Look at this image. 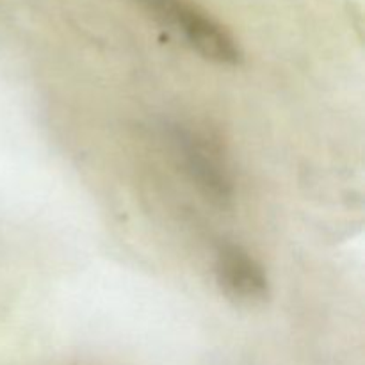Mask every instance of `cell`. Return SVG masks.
I'll list each match as a JSON object with an SVG mask.
<instances>
[{
	"instance_id": "3957f363",
	"label": "cell",
	"mask_w": 365,
	"mask_h": 365,
	"mask_svg": "<svg viewBox=\"0 0 365 365\" xmlns=\"http://www.w3.org/2000/svg\"><path fill=\"white\" fill-rule=\"evenodd\" d=\"M216 278L225 296L237 305L257 307L269 298V282L262 266L237 245L217 250Z\"/></svg>"
},
{
	"instance_id": "7a4b0ae2",
	"label": "cell",
	"mask_w": 365,
	"mask_h": 365,
	"mask_svg": "<svg viewBox=\"0 0 365 365\" xmlns=\"http://www.w3.org/2000/svg\"><path fill=\"white\" fill-rule=\"evenodd\" d=\"M171 138L185 173L196 189L214 205H230L234 200V180L220 148L200 132L182 125L171 130Z\"/></svg>"
},
{
	"instance_id": "6da1fadb",
	"label": "cell",
	"mask_w": 365,
	"mask_h": 365,
	"mask_svg": "<svg viewBox=\"0 0 365 365\" xmlns=\"http://www.w3.org/2000/svg\"><path fill=\"white\" fill-rule=\"evenodd\" d=\"M146 11L166 27L173 29L192 50L217 64L235 66L242 52L234 36L210 14L189 0H139Z\"/></svg>"
}]
</instances>
